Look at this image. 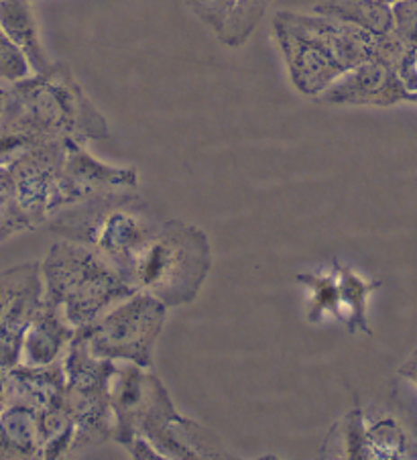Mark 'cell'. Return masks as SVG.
<instances>
[{
  "instance_id": "obj_1",
  "label": "cell",
  "mask_w": 417,
  "mask_h": 460,
  "mask_svg": "<svg viewBox=\"0 0 417 460\" xmlns=\"http://www.w3.org/2000/svg\"><path fill=\"white\" fill-rule=\"evenodd\" d=\"M273 33L288 66L289 80L304 96L320 98L340 75L370 59L397 58L395 37H378L326 14L279 11Z\"/></svg>"
},
{
  "instance_id": "obj_2",
  "label": "cell",
  "mask_w": 417,
  "mask_h": 460,
  "mask_svg": "<svg viewBox=\"0 0 417 460\" xmlns=\"http://www.w3.org/2000/svg\"><path fill=\"white\" fill-rule=\"evenodd\" d=\"M112 413L117 440L133 458H214L204 426L183 418L155 373L138 365L119 367L112 379Z\"/></svg>"
},
{
  "instance_id": "obj_3",
  "label": "cell",
  "mask_w": 417,
  "mask_h": 460,
  "mask_svg": "<svg viewBox=\"0 0 417 460\" xmlns=\"http://www.w3.org/2000/svg\"><path fill=\"white\" fill-rule=\"evenodd\" d=\"M159 222L138 194L96 191L45 222L48 233L94 249L125 275Z\"/></svg>"
},
{
  "instance_id": "obj_4",
  "label": "cell",
  "mask_w": 417,
  "mask_h": 460,
  "mask_svg": "<svg viewBox=\"0 0 417 460\" xmlns=\"http://www.w3.org/2000/svg\"><path fill=\"white\" fill-rule=\"evenodd\" d=\"M45 300L58 305L75 331L86 328L137 289L111 261L86 244L59 239L41 261Z\"/></svg>"
},
{
  "instance_id": "obj_5",
  "label": "cell",
  "mask_w": 417,
  "mask_h": 460,
  "mask_svg": "<svg viewBox=\"0 0 417 460\" xmlns=\"http://www.w3.org/2000/svg\"><path fill=\"white\" fill-rule=\"evenodd\" d=\"M210 270L212 249L204 230L182 220H165L145 243L127 279L137 291L177 308L196 300Z\"/></svg>"
},
{
  "instance_id": "obj_6",
  "label": "cell",
  "mask_w": 417,
  "mask_h": 460,
  "mask_svg": "<svg viewBox=\"0 0 417 460\" xmlns=\"http://www.w3.org/2000/svg\"><path fill=\"white\" fill-rule=\"evenodd\" d=\"M64 403L75 426L69 455H75L112 438V379L119 367L112 360L98 358L90 350L86 336L75 331L64 357Z\"/></svg>"
},
{
  "instance_id": "obj_7",
  "label": "cell",
  "mask_w": 417,
  "mask_h": 460,
  "mask_svg": "<svg viewBox=\"0 0 417 460\" xmlns=\"http://www.w3.org/2000/svg\"><path fill=\"white\" fill-rule=\"evenodd\" d=\"M167 305L145 291H137L127 300L102 314L94 324L80 328L90 350L98 358L127 360L151 369L153 350L164 332Z\"/></svg>"
},
{
  "instance_id": "obj_8",
  "label": "cell",
  "mask_w": 417,
  "mask_h": 460,
  "mask_svg": "<svg viewBox=\"0 0 417 460\" xmlns=\"http://www.w3.org/2000/svg\"><path fill=\"white\" fill-rule=\"evenodd\" d=\"M45 304L41 263L0 271V367L19 365L21 342Z\"/></svg>"
},
{
  "instance_id": "obj_9",
  "label": "cell",
  "mask_w": 417,
  "mask_h": 460,
  "mask_svg": "<svg viewBox=\"0 0 417 460\" xmlns=\"http://www.w3.org/2000/svg\"><path fill=\"white\" fill-rule=\"evenodd\" d=\"M407 86L395 67L383 59H370L352 67L318 98L328 104L393 106L407 101Z\"/></svg>"
},
{
  "instance_id": "obj_10",
  "label": "cell",
  "mask_w": 417,
  "mask_h": 460,
  "mask_svg": "<svg viewBox=\"0 0 417 460\" xmlns=\"http://www.w3.org/2000/svg\"><path fill=\"white\" fill-rule=\"evenodd\" d=\"M64 183L69 206L104 190H130L138 186V175L129 167L106 165L90 155L80 141L66 139Z\"/></svg>"
},
{
  "instance_id": "obj_11",
  "label": "cell",
  "mask_w": 417,
  "mask_h": 460,
  "mask_svg": "<svg viewBox=\"0 0 417 460\" xmlns=\"http://www.w3.org/2000/svg\"><path fill=\"white\" fill-rule=\"evenodd\" d=\"M75 336V328L69 324L64 314L45 300L40 314L31 322L21 342L19 363L27 367H48L66 357Z\"/></svg>"
},
{
  "instance_id": "obj_12",
  "label": "cell",
  "mask_w": 417,
  "mask_h": 460,
  "mask_svg": "<svg viewBox=\"0 0 417 460\" xmlns=\"http://www.w3.org/2000/svg\"><path fill=\"white\" fill-rule=\"evenodd\" d=\"M0 31L25 53L33 74L49 72L53 64L43 49L40 27L29 0H0Z\"/></svg>"
},
{
  "instance_id": "obj_13",
  "label": "cell",
  "mask_w": 417,
  "mask_h": 460,
  "mask_svg": "<svg viewBox=\"0 0 417 460\" xmlns=\"http://www.w3.org/2000/svg\"><path fill=\"white\" fill-rule=\"evenodd\" d=\"M40 410L9 403L0 413V458H40Z\"/></svg>"
},
{
  "instance_id": "obj_14",
  "label": "cell",
  "mask_w": 417,
  "mask_h": 460,
  "mask_svg": "<svg viewBox=\"0 0 417 460\" xmlns=\"http://www.w3.org/2000/svg\"><path fill=\"white\" fill-rule=\"evenodd\" d=\"M314 13L350 22L378 37L393 33V6L378 0H320Z\"/></svg>"
},
{
  "instance_id": "obj_15",
  "label": "cell",
  "mask_w": 417,
  "mask_h": 460,
  "mask_svg": "<svg viewBox=\"0 0 417 460\" xmlns=\"http://www.w3.org/2000/svg\"><path fill=\"white\" fill-rule=\"evenodd\" d=\"M332 271L336 275L340 297H342V322L349 328V332H365L373 334L367 320V302L375 289L381 288V281L362 279L350 267L338 263V259H332Z\"/></svg>"
},
{
  "instance_id": "obj_16",
  "label": "cell",
  "mask_w": 417,
  "mask_h": 460,
  "mask_svg": "<svg viewBox=\"0 0 417 460\" xmlns=\"http://www.w3.org/2000/svg\"><path fill=\"white\" fill-rule=\"evenodd\" d=\"M326 456L368 460L367 444V420L362 410L354 408L332 428L326 447L322 448Z\"/></svg>"
},
{
  "instance_id": "obj_17",
  "label": "cell",
  "mask_w": 417,
  "mask_h": 460,
  "mask_svg": "<svg viewBox=\"0 0 417 460\" xmlns=\"http://www.w3.org/2000/svg\"><path fill=\"white\" fill-rule=\"evenodd\" d=\"M368 460H401L417 458V448L395 420L385 418L367 424Z\"/></svg>"
},
{
  "instance_id": "obj_18",
  "label": "cell",
  "mask_w": 417,
  "mask_h": 460,
  "mask_svg": "<svg viewBox=\"0 0 417 460\" xmlns=\"http://www.w3.org/2000/svg\"><path fill=\"white\" fill-rule=\"evenodd\" d=\"M296 281L312 291V305L307 312L310 324H320L326 314L342 320V297L334 271L332 273H297Z\"/></svg>"
},
{
  "instance_id": "obj_19",
  "label": "cell",
  "mask_w": 417,
  "mask_h": 460,
  "mask_svg": "<svg viewBox=\"0 0 417 460\" xmlns=\"http://www.w3.org/2000/svg\"><path fill=\"white\" fill-rule=\"evenodd\" d=\"M33 228L37 226L22 210L9 167L0 165V243Z\"/></svg>"
},
{
  "instance_id": "obj_20",
  "label": "cell",
  "mask_w": 417,
  "mask_h": 460,
  "mask_svg": "<svg viewBox=\"0 0 417 460\" xmlns=\"http://www.w3.org/2000/svg\"><path fill=\"white\" fill-rule=\"evenodd\" d=\"M33 75L29 59L3 31H0V80L17 84Z\"/></svg>"
},
{
  "instance_id": "obj_21",
  "label": "cell",
  "mask_w": 417,
  "mask_h": 460,
  "mask_svg": "<svg viewBox=\"0 0 417 460\" xmlns=\"http://www.w3.org/2000/svg\"><path fill=\"white\" fill-rule=\"evenodd\" d=\"M393 35L417 58V0L393 4Z\"/></svg>"
},
{
  "instance_id": "obj_22",
  "label": "cell",
  "mask_w": 417,
  "mask_h": 460,
  "mask_svg": "<svg viewBox=\"0 0 417 460\" xmlns=\"http://www.w3.org/2000/svg\"><path fill=\"white\" fill-rule=\"evenodd\" d=\"M188 4L208 27H212L216 35L222 37L230 17H233L236 0H188Z\"/></svg>"
},
{
  "instance_id": "obj_23",
  "label": "cell",
  "mask_w": 417,
  "mask_h": 460,
  "mask_svg": "<svg viewBox=\"0 0 417 460\" xmlns=\"http://www.w3.org/2000/svg\"><path fill=\"white\" fill-rule=\"evenodd\" d=\"M399 375H401V377H405V379H409V381L415 383V385H417V350L405 360L404 365L399 367Z\"/></svg>"
},
{
  "instance_id": "obj_24",
  "label": "cell",
  "mask_w": 417,
  "mask_h": 460,
  "mask_svg": "<svg viewBox=\"0 0 417 460\" xmlns=\"http://www.w3.org/2000/svg\"><path fill=\"white\" fill-rule=\"evenodd\" d=\"M6 371H9V369L0 367V413H3L6 405H9V391H6Z\"/></svg>"
},
{
  "instance_id": "obj_25",
  "label": "cell",
  "mask_w": 417,
  "mask_h": 460,
  "mask_svg": "<svg viewBox=\"0 0 417 460\" xmlns=\"http://www.w3.org/2000/svg\"><path fill=\"white\" fill-rule=\"evenodd\" d=\"M6 98H9V92L0 88V119H3L4 114V106H6Z\"/></svg>"
},
{
  "instance_id": "obj_26",
  "label": "cell",
  "mask_w": 417,
  "mask_h": 460,
  "mask_svg": "<svg viewBox=\"0 0 417 460\" xmlns=\"http://www.w3.org/2000/svg\"><path fill=\"white\" fill-rule=\"evenodd\" d=\"M378 3H383V4H389V6H393V4L401 3V0H378Z\"/></svg>"
},
{
  "instance_id": "obj_27",
  "label": "cell",
  "mask_w": 417,
  "mask_h": 460,
  "mask_svg": "<svg viewBox=\"0 0 417 460\" xmlns=\"http://www.w3.org/2000/svg\"><path fill=\"white\" fill-rule=\"evenodd\" d=\"M407 101H412V102H417V90L415 92H412V94L407 96Z\"/></svg>"
}]
</instances>
